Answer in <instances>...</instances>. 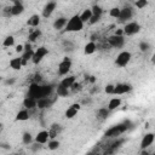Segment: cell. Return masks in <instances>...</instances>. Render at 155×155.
<instances>
[{"label":"cell","mask_w":155,"mask_h":155,"mask_svg":"<svg viewBox=\"0 0 155 155\" xmlns=\"http://www.w3.org/2000/svg\"><path fill=\"white\" fill-rule=\"evenodd\" d=\"M70 68H71V61H70V58L64 57L63 61L58 64V75H61V76L67 75L69 73Z\"/></svg>","instance_id":"7"},{"label":"cell","mask_w":155,"mask_h":155,"mask_svg":"<svg viewBox=\"0 0 155 155\" xmlns=\"http://www.w3.org/2000/svg\"><path fill=\"white\" fill-rule=\"evenodd\" d=\"M87 80H88L90 82H94V81H96V79H94V76H90V78H88Z\"/></svg>","instance_id":"46"},{"label":"cell","mask_w":155,"mask_h":155,"mask_svg":"<svg viewBox=\"0 0 155 155\" xmlns=\"http://www.w3.org/2000/svg\"><path fill=\"white\" fill-rule=\"evenodd\" d=\"M67 22H68V18H65V17H59V18H57V19L53 22V28H54L56 30H61V29H63V28L65 27Z\"/></svg>","instance_id":"20"},{"label":"cell","mask_w":155,"mask_h":155,"mask_svg":"<svg viewBox=\"0 0 155 155\" xmlns=\"http://www.w3.org/2000/svg\"><path fill=\"white\" fill-rule=\"evenodd\" d=\"M122 29H124V35H134L139 33L142 28L138 22H130V23H126V25Z\"/></svg>","instance_id":"5"},{"label":"cell","mask_w":155,"mask_h":155,"mask_svg":"<svg viewBox=\"0 0 155 155\" xmlns=\"http://www.w3.org/2000/svg\"><path fill=\"white\" fill-rule=\"evenodd\" d=\"M131 58H132V54H131L128 51H122V52H120V53L117 54V57H116V59H115V64H116L117 67L124 68V67H126V65L130 63Z\"/></svg>","instance_id":"4"},{"label":"cell","mask_w":155,"mask_h":155,"mask_svg":"<svg viewBox=\"0 0 155 155\" xmlns=\"http://www.w3.org/2000/svg\"><path fill=\"white\" fill-rule=\"evenodd\" d=\"M30 117V114H29V111H28V109H22V110H19L18 113H17V115H16V120L17 121H25V120H28Z\"/></svg>","instance_id":"23"},{"label":"cell","mask_w":155,"mask_h":155,"mask_svg":"<svg viewBox=\"0 0 155 155\" xmlns=\"http://www.w3.org/2000/svg\"><path fill=\"white\" fill-rule=\"evenodd\" d=\"M99 18H101L99 16L92 15V16H91V18H90V21H88V23H90V24H94V23H97V22L99 21Z\"/></svg>","instance_id":"42"},{"label":"cell","mask_w":155,"mask_h":155,"mask_svg":"<svg viewBox=\"0 0 155 155\" xmlns=\"http://www.w3.org/2000/svg\"><path fill=\"white\" fill-rule=\"evenodd\" d=\"M28 97H33L35 99H39L40 98V85L38 82H31L29 85V88H28V93H27Z\"/></svg>","instance_id":"9"},{"label":"cell","mask_w":155,"mask_h":155,"mask_svg":"<svg viewBox=\"0 0 155 155\" xmlns=\"http://www.w3.org/2000/svg\"><path fill=\"white\" fill-rule=\"evenodd\" d=\"M54 99H51V97H42V98H39L36 99V108L38 109H46V108H50L52 104H53Z\"/></svg>","instance_id":"11"},{"label":"cell","mask_w":155,"mask_h":155,"mask_svg":"<svg viewBox=\"0 0 155 155\" xmlns=\"http://www.w3.org/2000/svg\"><path fill=\"white\" fill-rule=\"evenodd\" d=\"M46 54H48V48H46L45 46H40L39 48H36L33 53V57H31V62L34 64H39L45 57Z\"/></svg>","instance_id":"3"},{"label":"cell","mask_w":155,"mask_h":155,"mask_svg":"<svg viewBox=\"0 0 155 155\" xmlns=\"http://www.w3.org/2000/svg\"><path fill=\"white\" fill-rule=\"evenodd\" d=\"M10 67L13 69V70H19L22 69L23 64H22V58L21 57H16V58H12L10 61Z\"/></svg>","instance_id":"22"},{"label":"cell","mask_w":155,"mask_h":155,"mask_svg":"<svg viewBox=\"0 0 155 155\" xmlns=\"http://www.w3.org/2000/svg\"><path fill=\"white\" fill-rule=\"evenodd\" d=\"M108 44L110 47H114V48H121L124 45H125V38L124 35H111L108 38Z\"/></svg>","instance_id":"6"},{"label":"cell","mask_w":155,"mask_h":155,"mask_svg":"<svg viewBox=\"0 0 155 155\" xmlns=\"http://www.w3.org/2000/svg\"><path fill=\"white\" fill-rule=\"evenodd\" d=\"M82 28H84V22L81 21L80 16L74 15L71 18L68 19V22L64 27V30L68 33H73V31H80Z\"/></svg>","instance_id":"2"},{"label":"cell","mask_w":155,"mask_h":155,"mask_svg":"<svg viewBox=\"0 0 155 155\" xmlns=\"http://www.w3.org/2000/svg\"><path fill=\"white\" fill-rule=\"evenodd\" d=\"M139 48H140L142 52H145V51H148V50L150 48V44L147 42V41H142V42L139 44Z\"/></svg>","instance_id":"37"},{"label":"cell","mask_w":155,"mask_h":155,"mask_svg":"<svg viewBox=\"0 0 155 155\" xmlns=\"http://www.w3.org/2000/svg\"><path fill=\"white\" fill-rule=\"evenodd\" d=\"M24 12V6L18 0H15V4L11 6V15L12 16H19Z\"/></svg>","instance_id":"15"},{"label":"cell","mask_w":155,"mask_h":155,"mask_svg":"<svg viewBox=\"0 0 155 155\" xmlns=\"http://www.w3.org/2000/svg\"><path fill=\"white\" fill-rule=\"evenodd\" d=\"M1 126H2V125H1V124H0V128H1Z\"/></svg>","instance_id":"47"},{"label":"cell","mask_w":155,"mask_h":155,"mask_svg":"<svg viewBox=\"0 0 155 155\" xmlns=\"http://www.w3.org/2000/svg\"><path fill=\"white\" fill-rule=\"evenodd\" d=\"M80 110V104L79 103H74V104H71L67 110H65V117L67 119H73L76 114H78V111Z\"/></svg>","instance_id":"14"},{"label":"cell","mask_w":155,"mask_h":155,"mask_svg":"<svg viewBox=\"0 0 155 155\" xmlns=\"http://www.w3.org/2000/svg\"><path fill=\"white\" fill-rule=\"evenodd\" d=\"M50 139L48 137V131H40L38 132V134L35 136V142L39 143V144H45L47 143Z\"/></svg>","instance_id":"17"},{"label":"cell","mask_w":155,"mask_h":155,"mask_svg":"<svg viewBox=\"0 0 155 155\" xmlns=\"http://www.w3.org/2000/svg\"><path fill=\"white\" fill-rule=\"evenodd\" d=\"M104 91H105V93H108V94H113V92H114V85H113V84H108V85L105 86Z\"/></svg>","instance_id":"41"},{"label":"cell","mask_w":155,"mask_h":155,"mask_svg":"<svg viewBox=\"0 0 155 155\" xmlns=\"http://www.w3.org/2000/svg\"><path fill=\"white\" fill-rule=\"evenodd\" d=\"M70 88L73 90V92H76V91H81V90H82V85H81L80 82H76V81H75V82H74V84L70 86Z\"/></svg>","instance_id":"39"},{"label":"cell","mask_w":155,"mask_h":155,"mask_svg":"<svg viewBox=\"0 0 155 155\" xmlns=\"http://www.w3.org/2000/svg\"><path fill=\"white\" fill-rule=\"evenodd\" d=\"M22 142H23L24 144H27V145L31 144V142H33V136H31V133H30V132H24L23 136H22Z\"/></svg>","instance_id":"32"},{"label":"cell","mask_w":155,"mask_h":155,"mask_svg":"<svg viewBox=\"0 0 155 155\" xmlns=\"http://www.w3.org/2000/svg\"><path fill=\"white\" fill-rule=\"evenodd\" d=\"M91 11H92V15H96V16H102V13H103V10H102V7L101 6H98V5H93L92 7H91Z\"/></svg>","instance_id":"34"},{"label":"cell","mask_w":155,"mask_h":155,"mask_svg":"<svg viewBox=\"0 0 155 155\" xmlns=\"http://www.w3.org/2000/svg\"><path fill=\"white\" fill-rule=\"evenodd\" d=\"M134 5L137 8H144L148 5V0H137Z\"/></svg>","instance_id":"38"},{"label":"cell","mask_w":155,"mask_h":155,"mask_svg":"<svg viewBox=\"0 0 155 155\" xmlns=\"http://www.w3.org/2000/svg\"><path fill=\"white\" fill-rule=\"evenodd\" d=\"M133 16V10L130 6H125L124 8H120V15H119V19L121 22H126L128 19H131Z\"/></svg>","instance_id":"8"},{"label":"cell","mask_w":155,"mask_h":155,"mask_svg":"<svg viewBox=\"0 0 155 155\" xmlns=\"http://www.w3.org/2000/svg\"><path fill=\"white\" fill-rule=\"evenodd\" d=\"M4 82H5V85H13V84L16 82V79H15V78H11V79H6Z\"/></svg>","instance_id":"43"},{"label":"cell","mask_w":155,"mask_h":155,"mask_svg":"<svg viewBox=\"0 0 155 155\" xmlns=\"http://www.w3.org/2000/svg\"><path fill=\"white\" fill-rule=\"evenodd\" d=\"M56 93H57L58 97H67L69 94V88H67V87H64L63 85L59 84L56 87Z\"/></svg>","instance_id":"27"},{"label":"cell","mask_w":155,"mask_h":155,"mask_svg":"<svg viewBox=\"0 0 155 155\" xmlns=\"http://www.w3.org/2000/svg\"><path fill=\"white\" fill-rule=\"evenodd\" d=\"M40 35H41L40 29H34L33 31L29 33V35H28V41H29V42H34V41H36V40L39 39Z\"/></svg>","instance_id":"29"},{"label":"cell","mask_w":155,"mask_h":155,"mask_svg":"<svg viewBox=\"0 0 155 155\" xmlns=\"http://www.w3.org/2000/svg\"><path fill=\"white\" fill-rule=\"evenodd\" d=\"M79 16H80L81 21H82L84 23H86V22L90 21V18H91V16H92V11H91V8H86V10H84L82 13L79 15Z\"/></svg>","instance_id":"30"},{"label":"cell","mask_w":155,"mask_h":155,"mask_svg":"<svg viewBox=\"0 0 155 155\" xmlns=\"http://www.w3.org/2000/svg\"><path fill=\"white\" fill-rule=\"evenodd\" d=\"M2 45H4L5 47H11V46H13V45H15V38H13L12 35L6 36V38L4 39V41H2Z\"/></svg>","instance_id":"33"},{"label":"cell","mask_w":155,"mask_h":155,"mask_svg":"<svg viewBox=\"0 0 155 155\" xmlns=\"http://www.w3.org/2000/svg\"><path fill=\"white\" fill-rule=\"evenodd\" d=\"M56 6H57L56 1H48V2L44 6V8H42V17H44V18H48V17L53 13V11L56 10Z\"/></svg>","instance_id":"12"},{"label":"cell","mask_w":155,"mask_h":155,"mask_svg":"<svg viewBox=\"0 0 155 155\" xmlns=\"http://www.w3.org/2000/svg\"><path fill=\"white\" fill-rule=\"evenodd\" d=\"M96 50H97L96 42H94V41H88V42L85 45V47H84V53H85V54H92Z\"/></svg>","instance_id":"21"},{"label":"cell","mask_w":155,"mask_h":155,"mask_svg":"<svg viewBox=\"0 0 155 155\" xmlns=\"http://www.w3.org/2000/svg\"><path fill=\"white\" fill-rule=\"evenodd\" d=\"M75 82V76H68V78H64L62 81H61V85H63L64 87L67 88H70V86Z\"/></svg>","instance_id":"31"},{"label":"cell","mask_w":155,"mask_h":155,"mask_svg":"<svg viewBox=\"0 0 155 155\" xmlns=\"http://www.w3.org/2000/svg\"><path fill=\"white\" fill-rule=\"evenodd\" d=\"M27 24L29 25V27H38L39 24H40V16L39 15H33V16H30L29 17V19L27 21Z\"/></svg>","instance_id":"26"},{"label":"cell","mask_w":155,"mask_h":155,"mask_svg":"<svg viewBox=\"0 0 155 155\" xmlns=\"http://www.w3.org/2000/svg\"><path fill=\"white\" fill-rule=\"evenodd\" d=\"M154 139H155V136L154 133H147L143 138H142V142H140V149H147L149 148L153 143H154Z\"/></svg>","instance_id":"13"},{"label":"cell","mask_w":155,"mask_h":155,"mask_svg":"<svg viewBox=\"0 0 155 155\" xmlns=\"http://www.w3.org/2000/svg\"><path fill=\"white\" fill-rule=\"evenodd\" d=\"M109 15H110L111 17H114V18H119V15H120V8H119V7H113V8H110Z\"/></svg>","instance_id":"36"},{"label":"cell","mask_w":155,"mask_h":155,"mask_svg":"<svg viewBox=\"0 0 155 155\" xmlns=\"http://www.w3.org/2000/svg\"><path fill=\"white\" fill-rule=\"evenodd\" d=\"M132 90V86L130 84H117L114 85V92L113 94H125L127 92H130Z\"/></svg>","instance_id":"10"},{"label":"cell","mask_w":155,"mask_h":155,"mask_svg":"<svg viewBox=\"0 0 155 155\" xmlns=\"http://www.w3.org/2000/svg\"><path fill=\"white\" fill-rule=\"evenodd\" d=\"M109 114H110V110L108 108H101L97 111V117L101 120H105V119H108Z\"/></svg>","instance_id":"28"},{"label":"cell","mask_w":155,"mask_h":155,"mask_svg":"<svg viewBox=\"0 0 155 155\" xmlns=\"http://www.w3.org/2000/svg\"><path fill=\"white\" fill-rule=\"evenodd\" d=\"M33 53H34V51H33L31 48H30V50H27V51H23V52H22V56H21V58H22V64H23V65H25V64L28 63V61H29V59L31 61Z\"/></svg>","instance_id":"24"},{"label":"cell","mask_w":155,"mask_h":155,"mask_svg":"<svg viewBox=\"0 0 155 155\" xmlns=\"http://www.w3.org/2000/svg\"><path fill=\"white\" fill-rule=\"evenodd\" d=\"M23 107L28 110H34L36 108V99L33 98V97H25L24 101H23Z\"/></svg>","instance_id":"19"},{"label":"cell","mask_w":155,"mask_h":155,"mask_svg":"<svg viewBox=\"0 0 155 155\" xmlns=\"http://www.w3.org/2000/svg\"><path fill=\"white\" fill-rule=\"evenodd\" d=\"M115 35H124V29H117V30H115Z\"/></svg>","instance_id":"45"},{"label":"cell","mask_w":155,"mask_h":155,"mask_svg":"<svg viewBox=\"0 0 155 155\" xmlns=\"http://www.w3.org/2000/svg\"><path fill=\"white\" fill-rule=\"evenodd\" d=\"M2 16H5V17L12 16V15H11V6H5V7L2 8Z\"/></svg>","instance_id":"40"},{"label":"cell","mask_w":155,"mask_h":155,"mask_svg":"<svg viewBox=\"0 0 155 155\" xmlns=\"http://www.w3.org/2000/svg\"><path fill=\"white\" fill-rule=\"evenodd\" d=\"M16 52H23V45H17L16 46Z\"/></svg>","instance_id":"44"},{"label":"cell","mask_w":155,"mask_h":155,"mask_svg":"<svg viewBox=\"0 0 155 155\" xmlns=\"http://www.w3.org/2000/svg\"><path fill=\"white\" fill-rule=\"evenodd\" d=\"M58 147H59V142L57 139L53 138L48 142V149L50 150H56V149H58Z\"/></svg>","instance_id":"35"},{"label":"cell","mask_w":155,"mask_h":155,"mask_svg":"<svg viewBox=\"0 0 155 155\" xmlns=\"http://www.w3.org/2000/svg\"><path fill=\"white\" fill-rule=\"evenodd\" d=\"M130 126H131V121L126 120V121H124L121 124H117V125L110 127L109 130H107L105 133H104V137L105 138H116L120 134H122L124 132H126L130 128Z\"/></svg>","instance_id":"1"},{"label":"cell","mask_w":155,"mask_h":155,"mask_svg":"<svg viewBox=\"0 0 155 155\" xmlns=\"http://www.w3.org/2000/svg\"><path fill=\"white\" fill-rule=\"evenodd\" d=\"M61 132H62V126L59 124H52L51 127H50V130H48V137H50V139L56 138Z\"/></svg>","instance_id":"16"},{"label":"cell","mask_w":155,"mask_h":155,"mask_svg":"<svg viewBox=\"0 0 155 155\" xmlns=\"http://www.w3.org/2000/svg\"><path fill=\"white\" fill-rule=\"evenodd\" d=\"M121 105V99L119 98V97H114V98H111L110 101H109V103H108V109L109 110H115L116 108H119Z\"/></svg>","instance_id":"25"},{"label":"cell","mask_w":155,"mask_h":155,"mask_svg":"<svg viewBox=\"0 0 155 155\" xmlns=\"http://www.w3.org/2000/svg\"><path fill=\"white\" fill-rule=\"evenodd\" d=\"M53 92L52 85H40V98L42 97H51Z\"/></svg>","instance_id":"18"}]
</instances>
